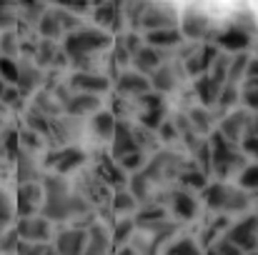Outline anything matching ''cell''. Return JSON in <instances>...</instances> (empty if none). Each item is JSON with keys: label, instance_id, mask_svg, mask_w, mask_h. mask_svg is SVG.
<instances>
[{"label": "cell", "instance_id": "obj_45", "mask_svg": "<svg viewBox=\"0 0 258 255\" xmlns=\"http://www.w3.org/2000/svg\"><path fill=\"white\" fill-rule=\"evenodd\" d=\"M236 100H238V85H231V83H223V85H221L216 103H218L221 108H228V105H233Z\"/></svg>", "mask_w": 258, "mask_h": 255}, {"label": "cell", "instance_id": "obj_12", "mask_svg": "<svg viewBox=\"0 0 258 255\" xmlns=\"http://www.w3.org/2000/svg\"><path fill=\"white\" fill-rule=\"evenodd\" d=\"M83 160H86V153H83V150H78V148H63V150H58V153H50L45 163L55 170L58 175H66V173H71V170L81 168Z\"/></svg>", "mask_w": 258, "mask_h": 255}, {"label": "cell", "instance_id": "obj_25", "mask_svg": "<svg viewBox=\"0 0 258 255\" xmlns=\"http://www.w3.org/2000/svg\"><path fill=\"white\" fill-rule=\"evenodd\" d=\"M196 93H198V98H201V103L203 105H211V103H216V98H218V90H221V85L216 83L208 73L206 75H198V80H196Z\"/></svg>", "mask_w": 258, "mask_h": 255}, {"label": "cell", "instance_id": "obj_37", "mask_svg": "<svg viewBox=\"0 0 258 255\" xmlns=\"http://www.w3.org/2000/svg\"><path fill=\"white\" fill-rule=\"evenodd\" d=\"M113 208H115V213H131V210L138 208V200L128 190H118L113 195Z\"/></svg>", "mask_w": 258, "mask_h": 255}, {"label": "cell", "instance_id": "obj_8", "mask_svg": "<svg viewBox=\"0 0 258 255\" xmlns=\"http://www.w3.org/2000/svg\"><path fill=\"white\" fill-rule=\"evenodd\" d=\"M138 28H146V33L163 30V28H178L175 25V13L171 5H146Z\"/></svg>", "mask_w": 258, "mask_h": 255}, {"label": "cell", "instance_id": "obj_32", "mask_svg": "<svg viewBox=\"0 0 258 255\" xmlns=\"http://www.w3.org/2000/svg\"><path fill=\"white\" fill-rule=\"evenodd\" d=\"M25 120H28V130H33V133H43V135H50V118L48 115H43V113H38L35 108L25 115Z\"/></svg>", "mask_w": 258, "mask_h": 255}, {"label": "cell", "instance_id": "obj_26", "mask_svg": "<svg viewBox=\"0 0 258 255\" xmlns=\"http://www.w3.org/2000/svg\"><path fill=\"white\" fill-rule=\"evenodd\" d=\"M38 33H40L45 40H53V38H60V35H63V28H60V23H58L53 8H48V10L43 13V18L38 20Z\"/></svg>", "mask_w": 258, "mask_h": 255}, {"label": "cell", "instance_id": "obj_35", "mask_svg": "<svg viewBox=\"0 0 258 255\" xmlns=\"http://www.w3.org/2000/svg\"><path fill=\"white\" fill-rule=\"evenodd\" d=\"M228 60H231L228 55H221V53H218V55L213 58L211 68H208V75H211V78H213V80H216L218 85L226 83V73H228Z\"/></svg>", "mask_w": 258, "mask_h": 255}, {"label": "cell", "instance_id": "obj_29", "mask_svg": "<svg viewBox=\"0 0 258 255\" xmlns=\"http://www.w3.org/2000/svg\"><path fill=\"white\" fill-rule=\"evenodd\" d=\"M248 60H251V55H246V53H238L236 58H231L228 60V73H226V83L236 85L241 78H243V73H246V65H248Z\"/></svg>", "mask_w": 258, "mask_h": 255}, {"label": "cell", "instance_id": "obj_33", "mask_svg": "<svg viewBox=\"0 0 258 255\" xmlns=\"http://www.w3.org/2000/svg\"><path fill=\"white\" fill-rule=\"evenodd\" d=\"M35 163L28 158V153H23L20 150V155H18V180H20V185H25V183H33L35 180Z\"/></svg>", "mask_w": 258, "mask_h": 255}, {"label": "cell", "instance_id": "obj_17", "mask_svg": "<svg viewBox=\"0 0 258 255\" xmlns=\"http://www.w3.org/2000/svg\"><path fill=\"white\" fill-rule=\"evenodd\" d=\"M68 115H86V113H98L100 108V98L98 95H88V93H71L68 100L60 105Z\"/></svg>", "mask_w": 258, "mask_h": 255}, {"label": "cell", "instance_id": "obj_28", "mask_svg": "<svg viewBox=\"0 0 258 255\" xmlns=\"http://www.w3.org/2000/svg\"><path fill=\"white\" fill-rule=\"evenodd\" d=\"M115 123H118V120H115L113 113H108V110H100V113L93 115V130H95V135H100V138H113Z\"/></svg>", "mask_w": 258, "mask_h": 255}, {"label": "cell", "instance_id": "obj_40", "mask_svg": "<svg viewBox=\"0 0 258 255\" xmlns=\"http://www.w3.org/2000/svg\"><path fill=\"white\" fill-rule=\"evenodd\" d=\"M0 148H5V153L10 155V158H18L20 155V133L18 130H8L3 138H0Z\"/></svg>", "mask_w": 258, "mask_h": 255}, {"label": "cell", "instance_id": "obj_43", "mask_svg": "<svg viewBox=\"0 0 258 255\" xmlns=\"http://www.w3.org/2000/svg\"><path fill=\"white\" fill-rule=\"evenodd\" d=\"M18 245H20V235H18L15 228H10V230H5L0 235V253H5V255L18 253Z\"/></svg>", "mask_w": 258, "mask_h": 255}, {"label": "cell", "instance_id": "obj_9", "mask_svg": "<svg viewBox=\"0 0 258 255\" xmlns=\"http://www.w3.org/2000/svg\"><path fill=\"white\" fill-rule=\"evenodd\" d=\"M253 123V113H248V110H236V113H231L228 118H223L221 120V128H218V133L228 140V143H238L241 138H243V133H246V128Z\"/></svg>", "mask_w": 258, "mask_h": 255}, {"label": "cell", "instance_id": "obj_22", "mask_svg": "<svg viewBox=\"0 0 258 255\" xmlns=\"http://www.w3.org/2000/svg\"><path fill=\"white\" fill-rule=\"evenodd\" d=\"M118 90L120 93H133V95H146V93H151V83H148V78L146 75H141V73H136V70H125V73H120V78H118Z\"/></svg>", "mask_w": 258, "mask_h": 255}, {"label": "cell", "instance_id": "obj_3", "mask_svg": "<svg viewBox=\"0 0 258 255\" xmlns=\"http://www.w3.org/2000/svg\"><path fill=\"white\" fill-rule=\"evenodd\" d=\"M208 148H211V168H213L216 175L226 178L231 170L243 168V153H238V148L233 143H228L218 130L211 133Z\"/></svg>", "mask_w": 258, "mask_h": 255}, {"label": "cell", "instance_id": "obj_18", "mask_svg": "<svg viewBox=\"0 0 258 255\" xmlns=\"http://www.w3.org/2000/svg\"><path fill=\"white\" fill-rule=\"evenodd\" d=\"M131 58H133L136 73H141V75L153 73V70H158V68L163 65V53L156 50V48H148V45H143V48H141L138 53H133Z\"/></svg>", "mask_w": 258, "mask_h": 255}, {"label": "cell", "instance_id": "obj_58", "mask_svg": "<svg viewBox=\"0 0 258 255\" xmlns=\"http://www.w3.org/2000/svg\"><path fill=\"white\" fill-rule=\"evenodd\" d=\"M43 255H58V253H55V248H48V245H45V248H43Z\"/></svg>", "mask_w": 258, "mask_h": 255}, {"label": "cell", "instance_id": "obj_1", "mask_svg": "<svg viewBox=\"0 0 258 255\" xmlns=\"http://www.w3.org/2000/svg\"><path fill=\"white\" fill-rule=\"evenodd\" d=\"M43 193H45V200H43L40 213L45 220H68L73 215H83L90 210L86 198L73 195L68 183L60 175L43 178Z\"/></svg>", "mask_w": 258, "mask_h": 255}, {"label": "cell", "instance_id": "obj_31", "mask_svg": "<svg viewBox=\"0 0 258 255\" xmlns=\"http://www.w3.org/2000/svg\"><path fill=\"white\" fill-rule=\"evenodd\" d=\"M18 50H20V38H18V33H13V30H5L3 35H0V58H15L18 55Z\"/></svg>", "mask_w": 258, "mask_h": 255}, {"label": "cell", "instance_id": "obj_54", "mask_svg": "<svg viewBox=\"0 0 258 255\" xmlns=\"http://www.w3.org/2000/svg\"><path fill=\"white\" fill-rule=\"evenodd\" d=\"M125 50H128V55H133V53H138L141 48H143V43H141V35L138 33H128L125 38H123V43H120Z\"/></svg>", "mask_w": 258, "mask_h": 255}, {"label": "cell", "instance_id": "obj_2", "mask_svg": "<svg viewBox=\"0 0 258 255\" xmlns=\"http://www.w3.org/2000/svg\"><path fill=\"white\" fill-rule=\"evenodd\" d=\"M110 33L103 30V28H78L76 33H68L66 35V43H63V53L73 60V58H86L93 55L98 50H105L110 48Z\"/></svg>", "mask_w": 258, "mask_h": 255}, {"label": "cell", "instance_id": "obj_39", "mask_svg": "<svg viewBox=\"0 0 258 255\" xmlns=\"http://www.w3.org/2000/svg\"><path fill=\"white\" fill-rule=\"evenodd\" d=\"M115 13H118V5H100V8H95V23H98V28H100V25H113V28H118Z\"/></svg>", "mask_w": 258, "mask_h": 255}, {"label": "cell", "instance_id": "obj_5", "mask_svg": "<svg viewBox=\"0 0 258 255\" xmlns=\"http://www.w3.org/2000/svg\"><path fill=\"white\" fill-rule=\"evenodd\" d=\"M233 248H238L241 253L248 250L253 253L256 250V215H246L243 220H236L228 230H226V238Z\"/></svg>", "mask_w": 258, "mask_h": 255}, {"label": "cell", "instance_id": "obj_30", "mask_svg": "<svg viewBox=\"0 0 258 255\" xmlns=\"http://www.w3.org/2000/svg\"><path fill=\"white\" fill-rule=\"evenodd\" d=\"M185 120H190V128L196 133H208V128H211V113L206 108H201V105L198 108H190Z\"/></svg>", "mask_w": 258, "mask_h": 255}, {"label": "cell", "instance_id": "obj_10", "mask_svg": "<svg viewBox=\"0 0 258 255\" xmlns=\"http://www.w3.org/2000/svg\"><path fill=\"white\" fill-rule=\"evenodd\" d=\"M68 88L73 93H88V95H98L105 93L110 88V80L100 73H73L71 80H68Z\"/></svg>", "mask_w": 258, "mask_h": 255}, {"label": "cell", "instance_id": "obj_48", "mask_svg": "<svg viewBox=\"0 0 258 255\" xmlns=\"http://www.w3.org/2000/svg\"><path fill=\"white\" fill-rule=\"evenodd\" d=\"M35 110L43 115H53V113H60V103H53V98L48 93H40L35 98Z\"/></svg>", "mask_w": 258, "mask_h": 255}, {"label": "cell", "instance_id": "obj_46", "mask_svg": "<svg viewBox=\"0 0 258 255\" xmlns=\"http://www.w3.org/2000/svg\"><path fill=\"white\" fill-rule=\"evenodd\" d=\"M18 8L15 5H8V3H0V28L3 30H10L15 23H18Z\"/></svg>", "mask_w": 258, "mask_h": 255}, {"label": "cell", "instance_id": "obj_14", "mask_svg": "<svg viewBox=\"0 0 258 255\" xmlns=\"http://www.w3.org/2000/svg\"><path fill=\"white\" fill-rule=\"evenodd\" d=\"M178 30H180L183 38L198 40V38H206V35H208V30H211V20H208V15H203V13H198V10H190V13L183 15Z\"/></svg>", "mask_w": 258, "mask_h": 255}, {"label": "cell", "instance_id": "obj_21", "mask_svg": "<svg viewBox=\"0 0 258 255\" xmlns=\"http://www.w3.org/2000/svg\"><path fill=\"white\" fill-rule=\"evenodd\" d=\"M180 43H183V35H180L178 28H163V30L146 33V45L148 48H156V50L173 48V45H180Z\"/></svg>", "mask_w": 258, "mask_h": 255}, {"label": "cell", "instance_id": "obj_16", "mask_svg": "<svg viewBox=\"0 0 258 255\" xmlns=\"http://www.w3.org/2000/svg\"><path fill=\"white\" fill-rule=\"evenodd\" d=\"M216 55H218L216 45H198V50L190 58H185V73L188 75H196V78L198 75H206Z\"/></svg>", "mask_w": 258, "mask_h": 255}, {"label": "cell", "instance_id": "obj_56", "mask_svg": "<svg viewBox=\"0 0 258 255\" xmlns=\"http://www.w3.org/2000/svg\"><path fill=\"white\" fill-rule=\"evenodd\" d=\"M158 130H161V135H163L166 140H173V138H175V128H173L171 123H166V120L161 123V128H158Z\"/></svg>", "mask_w": 258, "mask_h": 255}, {"label": "cell", "instance_id": "obj_20", "mask_svg": "<svg viewBox=\"0 0 258 255\" xmlns=\"http://www.w3.org/2000/svg\"><path fill=\"white\" fill-rule=\"evenodd\" d=\"M110 248V235L103 225L93 223L90 230H88V240H86V250L83 255H105Z\"/></svg>", "mask_w": 258, "mask_h": 255}, {"label": "cell", "instance_id": "obj_50", "mask_svg": "<svg viewBox=\"0 0 258 255\" xmlns=\"http://www.w3.org/2000/svg\"><path fill=\"white\" fill-rule=\"evenodd\" d=\"M238 143H241V153L246 150V153L256 155V150H258V143H256V123H251V125L246 128V135H243Z\"/></svg>", "mask_w": 258, "mask_h": 255}, {"label": "cell", "instance_id": "obj_13", "mask_svg": "<svg viewBox=\"0 0 258 255\" xmlns=\"http://www.w3.org/2000/svg\"><path fill=\"white\" fill-rule=\"evenodd\" d=\"M86 240H88V230L73 228V230H63L55 240V253L58 255H83L86 250Z\"/></svg>", "mask_w": 258, "mask_h": 255}, {"label": "cell", "instance_id": "obj_11", "mask_svg": "<svg viewBox=\"0 0 258 255\" xmlns=\"http://www.w3.org/2000/svg\"><path fill=\"white\" fill-rule=\"evenodd\" d=\"M141 148H138V143H136V138H133V130H131V125H125V123H115V133H113V148H110V155H113V160L118 163L120 158H125V155H131V153H138ZM143 153V150H141Z\"/></svg>", "mask_w": 258, "mask_h": 255}, {"label": "cell", "instance_id": "obj_24", "mask_svg": "<svg viewBox=\"0 0 258 255\" xmlns=\"http://www.w3.org/2000/svg\"><path fill=\"white\" fill-rule=\"evenodd\" d=\"M151 88L158 93V95H163V93H171L175 90V68L168 65V63H163L158 70H153L151 73Z\"/></svg>", "mask_w": 258, "mask_h": 255}, {"label": "cell", "instance_id": "obj_60", "mask_svg": "<svg viewBox=\"0 0 258 255\" xmlns=\"http://www.w3.org/2000/svg\"><path fill=\"white\" fill-rule=\"evenodd\" d=\"M248 255H256V253H248Z\"/></svg>", "mask_w": 258, "mask_h": 255}, {"label": "cell", "instance_id": "obj_51", "mask_svg": "<svg viewBox=\"0 0 258 255\" xmlns=\"http://www.w3.org/2000/svg\"><path fill=\"white\" fill-rule=\"evenodd\" d=\"M133 228H136V223H133V220H120V223H118V228H115V235H113V240H115L118 245L128 243V238H131Z\"/></svg>", "mask_w": 258, "mask_h": 255}, {"label": "cell", "instance_id": "obj_59", "mask_svg": "<svg viewBox=\"0 0 258 255\" xmlns=\"http://www.w3.org/2000/svg\"><path fill=\"white\" fill-rule=\"evenodd\" d=\"M5 88H8V83H3V80H0V95H3V90H5Z\"/></svg>", "mask_w": 258, "mask_h": 255}, {"label": "cell", "instance_id": "obj_42", "mask_svg": "<svg viewBox=\"0 0 258 255\" xmlns=\"http://www.w3.org/2000/svg\"><path fill=\"white\" fill-rule=\"evenodd\" d=\"M136 200H146L148 198V180L143 173H133L131 175V190H128Z\"/></svg>", "mask_w": 258, "mask_h": 255}, {"label": "cell", "instance_id": "obj_57", "mask_svg": "<svg viewBox=\"0 0 258 255\" xmlns=\"http://www.w3.org/2000/svg\"><path fill=\"white\" fill-rule=\"evenodd\" d=\"M43 248H45V245H30V250L25 255H43Z\"/></svg>", "mask_w": 258, "mask_h": 255}, {"label": "cell", "instance_id": "obj_53", "mask_svg": "<svg viewBox=\"0 0 258 255\" xmlns=\"http://www.w3.org/2000/svg\"><path fill=\"white\" fill-rule=\"evenodd\" d=\"M0 103L3 105H20V90L15 88V85H8L5 90H3V95H0Z\"/></svg>", "mask_w": 258, "mask_h": 255}, {"label": "cell", "instance_id": "obj_6", "mask_svg": "<svg viewBox=\"0 0 258 255\" xmlns=\"http://www.w3.org/2000/svg\"><path fill=\"white\" fill-rule=\"evenodd\" d=\"M43 200H45L43 185H40V183H25V185L18 188L15 210H18L23 218H33V213L43 208Z\"/></svg>", "mask_w": 258, "mask_h": 255}, {"label": "cell", "instance_id": "obj_41", "mask_svg": "<svg viewBox=\"0 0 258 255\" xmlns=\"http://www.w3.org/2000/svg\"><path fill=\"white\" fill-rule=\"evenodd\" d=\"M258 183V168L256 165H243L238 170V190H253Z\"/></svg>", "mask_w": 258, "mask_h": 255}, {"label": "cell", "instance_id": "obj_4", "mask_svg": "<svg viewBox=\"0 0 258 255\" xmlns=\"http://www.w3.org/2000/svg\"><path fill=\"white\" fill-rule=\"evenodd\" d=\"M203 198L208 203V208L213 210H221V213H238L248 205V198L243 190L238 188H231L226 183H213V185H206L203 188Z\"/></svg>", "mask_w": 258, "mask_h": 255}, {"label": "cell", "instance_id": "obj_47", "mask_svg": "<svg viewBox=\"0 0 258 255\" xmlns=\"http://www.w3.org/2000/svg\"><path fill=\"white\" fill-rule=\"evenodd\" d=\"M13 215H15V205H13L10 195L5 190H0V228H5L13 220Z\"/></svg>", "mask_w": 258, "mask_h": 255}, {"label": "cell", "instance_id": "obj_7", "mask_svg": "<svg viewBox=\"0 0 258 255\" xmlns=\"http://www.w3.org/2000/svg\"><path fill=\"white\" fill-rule=\"evenodd\" d=\"M18 235L30 243V245H43V240L50 238V220H45L43 215H33V218H20L15 225Z\"/></svg>", "mask_w": 258, "mask_h": 255}, {"label": "cell", "instance_id": "obj_49", "mask_svg": "<svg viewBox=\"0 0 258 255\" xmlns=\"http://www.w3.org/2000/svg\"><path fill=\"white\" fill-rule=\"evenodd\" d=\"M180 185L206 188V173H203V170H183V173H180Z\"/></svg>", "mask_w": 258, "mask_h": 255}, {"label": "cell", "instance_id": "obj_23", "mask_svg": "<svg viewBox=\"0 0 258 255\" xmlns=\"http://www.w3.org/2000/svg\"><path fill=\"white\" fill-rule=\"evenodd\" d=\"M18 73H20V78H18V85H15V88L20 90V95L33 93L35 85L40 83V70H38V65L30 63V60H20V63H18Z\"/></svg>", "mask_w": 258, "mask_h": 255}, {"label": "cell", "instance_id": "obj_19", "mask_svg": "<svg viewBox=\"0 0 258 255\" xmlns=\"http://www.w3.org/2000/svg\"><path fill=\"white\" fill-rule=\"evenodd\" d=\"M178 163H180L178 155H173V153H158L151 163H146L143 175H146V180H158L166 173H173V170L178 168Z\"/></svg>", "mask_w": 258, "mask_h": 255}, {"label": "cell", "instance_id": "obj_44", "mask_svg": "<svg viewBox=\"0 0 258 255\" xmlns=\"http://www.w3.org/2000/svg\"><path fill=\"white\" fill-rule=\"evenodd\" d=\"M118 168L128 170V173H138V170L146 168V155H143L141 150H138V153H131V155H125V158L118 160Z\"/></svg>", "mask_w": 258, "mask_h": 255}, {"label": "cell", "instance_id": "obj_55", "mask_svg": "<svg viewBox=\"0 0 258 255\" xmlns=\"http://www.w3.org/2000/svg\"><path fill=\"white\" fill-rule=\"evenodd\" d=\"M30 148V150H35L38 145H40V135L38 133H33V130H23L20 133V148Z\"/></svg>", "mask_w": 258, "mask_h": 255}, {"label": "cell", "instance_id": "obj_27", "mask_svg": "<svg viewBox=\"0 0 258 255\" xmlns=\"http://www.w3.org/2000/svg\"><path fill=\"white\" fill-rule=\"evenodd\" d=\"M196 210H198V203L193 200V195H188L185 190H178L173 195V213L178 218H193Z\"/></svg>", "mask_w": 258, "mask_h": 255}, {"label": "cell", "instance_id": "obj_36", "mask_svg": "<svg viewBox=\"0 0 258 255\" xmlns=\"http://www.w3.org/2000/svg\"><path fill=\"white\" fill-rule=\"evenodd\" d=\"M18 60H10V58H0V80L8 85H18Z\"/></svg>", "mask_w": 258, "mask_h": 255}, {"label": "cell", "instance_id": "obj_52", "mask_svg": "<svg viewBox=\"0 0 258 255\" xmlns=\"http://www.w3.org/2000/svg\"><path fill=\"white\" fill-rule=\"evenodd\" d=\"M208 255H243L238 248H233L228 240H216L211 248H208Z\"/></svg>", "mask_w": 258, "mask_h": 255}, {"label": "cell", "instance_id": "obj_38", "mask_svg": "<svg viewBox=\"0 0 258 255\" xmlns=\"http://www.w3.org/2000/svg\"><path fill=\"white\" fill-rule=\"evenodd\" d=\"M166 255H201V248L196 245L193 238H180L166 250Z\"/></svg>", "mask_w": 258, "mask_h": 255}, {"label": "cell", "instance_id": "obj_15", "mask_svg": "<svg viewBox=\"0 0 258 255\" xmlns=\"http://www.w3.org/2000/svg\"><path fill=\"white\" fill-rule=\"evenodd\" d=\"M251 40H253L251 30H246V28H241V25H231V28H226V30L218 35L216 43H218L221 48H226V50L246 53V48L251 45Z\"/></svg>", "mask_w": 258, "mask_h": 255}, {"label": "cell", "instance_id": "obj_34", "mask_svg": "<svg viewBox=\"0 0 258 255\" xmlns=\"http://www.w3.org/2000/svg\"><path fill=\"white\" fill-rule=\"evenodd\" d=\"M55 55H58V48L53 40H43L38 48H35V65H48V63H55Z\"/></svg>", "mask_w": 258, "mask_h": 255}]
</instances>
